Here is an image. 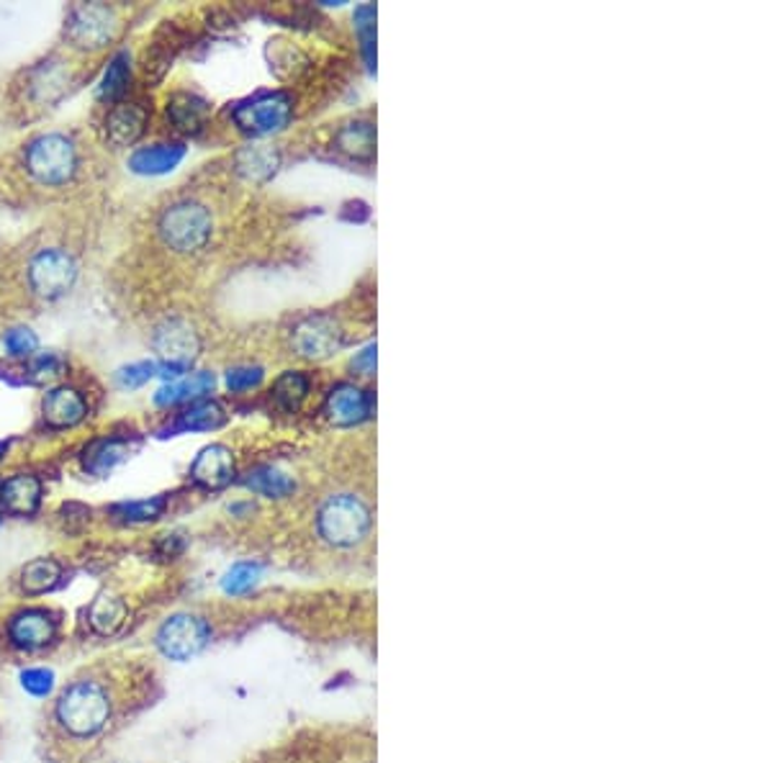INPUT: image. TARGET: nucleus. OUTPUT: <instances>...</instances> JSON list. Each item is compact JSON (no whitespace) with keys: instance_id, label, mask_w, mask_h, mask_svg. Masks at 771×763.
<instances>
[{"instance_id":"obj_3","label":"nucleus","mask_w":771,"mask_h":763,"mask_svg":"<svg viewBox=\"0 0 771 763\" xmlns=\"http://www.w3.org/2000/svg\"><path fill=\"white\" fill-rule=\"evenodd\" d=\"M211 213L198 201H177L168 206V209L162 211L158 224L162 242H165L170 250L183 252V255L202 250L204 244L211 240Z\"/></svg>"},{"instance_id":"obj_6","label":"nucleus","mask_w":771,"mask_h":763,"mask_svg":"<svg viewBox=\"0 0 771 763\" xmlns=\"http://www.w3.org/2000/svg\"><path fill=\"white\" fill-rule=\"evenodd\" d=\"M294 118V99L284 91L257 93L255 99L237 103L232 122L248 137H271L284 131Z\"/></svg>"},{"instance_id":"obj_12","label":"nucleus","mask_w":771,"mask_h":763,"mask_svg":"<svg viewBox=\"0 0 771 763\" xmlns=\"http://www.w3.org/2000/svg\"><path fill=\"white\" fill-rule=\"evenodd\" d=\"M373 394L355 383H340L324 398V414L332 425L355 427L373 417Z\"/></svg>"},{"instance_id":"obj_17","label":"nucleus","mask_w":771,"mask_h":763,"mask_svg":"<svg viewBox=\"0 0 771 763\" xmlns=\"http://www.w3.org/2000/svg\"><path fill=\"white\" fill-rule=\"evenodd\" d=\"M209 114H211V106L196 93L181 91L170 95L168 101L170 124H173L177 131H183V135H198V131L206 126V122H209Z\"/></svg>"},{"instance_id":"obj_29","label":"nucleus","mask_w":771,"mask_h":763,"mask_svg":"<svg viewBox=\"0 0 771 763\" xmlns=\"http://www.w3.org/2000/svg\"><path fill=\"white\" fill-rule=\"evenodd\" d=\"M131 59L129 51H118V55L111 57L106 72H103V80L99 85V99L103 101H118L126 93V85H129V70Z\"/></svg>"},{"instance_id":"obj_30","label":"nucleus","mask_w":771,"mask_h":763,"mask_svg":"<svg viewBox=\"0 0 771 763\" xmlns=\"http://www.w3.org/2000/svg\"><path fill=\"white\" fill-rule=\"evenodd\" d=\"M261 574H263V568L257 566V563H250V560L237 563V566L227 570L225 579H221V589H225V594H229V597H244L257 587Z\"/></svg>"},{"instance_id":"obj_33","label":"nucleus","mask_w":771,"mask_h":763,"mask_svg":"<svg viewBox=\"0 0 771 763\" xmlns=\"http://www.w3.org/2000/svg\"><path fill=\"white\" fill-rule=\"evenodd\" d=\"M355 28H358L363 39V51H366L368 68L376 65V9L373 5H360L355 11Z\"/></svg>"},{"instance_id":"obj_11","label":"nucleus","mask_w":771,"mask_h":763,"mask_svg":"<svg viewBox=\"0 0 771 763\" xmlns=\"http://www.w3.org/2000/svg\"><path fill=\"white\" fill-rule=\"evenodd\" d=\"M59 620L51 610L44 606H26L9 620V643L16 650L34 654L55 643Z\"/></svg>"},{"instance_id":"obj_13","label":"nucleus","mask_w":771,"mask_h":763,"mask_svg":"<svg viewBox=\"0 0 771 763\" xmlns=\"http://www.w3.org/2000/svg\"><path fill=\"white\" fill-rule=\"evenodd\" d=\"M147 122H150V111L142 103L122 101L108 111L106 122H103V137L114 150H124L139 142L145 135Z\"/></svg>"},{"instance_id":"obj_4","label":"nucleus","mask_w":771,"mask_h":763,"mask_svg":"<svg viewBox=\"0 0 771 763\" xmlns=\"http://www.w3.org/2000/svg\"><path fill=\"white\" fill-rule=\"evenodd\" d=\"M24 165L28 175L42 185H65L78 170V150L70 137L42 135L28 142Z\"/></svg>"},{"instance_id":"obj_31","label":"nucleus","mask_w":771,"mask_h":763,"mask_svg":"<svg viewBox=\"0 0 771 763\" xmlns=\"http://www.w3.org/2000/svg\"><path fill=\"white\" fill-rule=\"evenodd\" d=\"M65 368H68V362L59 358L57 352H39V355H32V358H28L26 375L32 383H39V386H44V383L57 381V378L65 373Z\"/></svg>"},{"instance_id":"obj_28","label":"nucleus","mask_w":771,"mask_h":763,"mask_svg":"<svg viewBox=\"0 0 771 763\" xmlns=\"http://www.w3.org/2000/svg\"><path fill=\"white\" fill-rule=\"evenodd\" d=\"M311 389V381L299 370H286L284 375L273 383V402H276L284 412H296L299 406L307 402Z\"/></svg>"},{"instance_id":"obj_10","label":"nucleus","mask_w":771,"mask_h":763,"mask_svg":"<svg viewBox=\"0 0 771 763\" xmlns=\"http://www.w3.org/2000/svg\"><path fill=\"white\" fill-rule=\"evenodd\" d=\"M118 19L114 9L103 3H80L68 21V39L83 51H99L114 42Z\"/></svg>"},{"instance_id":"obj_2","label":"nucleus","mask_w":771,"mask_h":763,"mask_svg":"<svg viewBox=\"0 0 771 763\" xmlns=\"http://www.w3.org/2000/svg\"><path fill=\"white\" fill-rule=\"evenodd\" d=\"M373 515L358 494L340 492L324 499L317 512V532L332 547H355L368 537Z\"/></svg>"},{"instance_id":"obj_19","label":"nucleus","mask_w":771,"mask_h":763,"mask_svg":"<svg viewBox=\"0 0 771 763\" xmlns=\"http://www.w3.org/2000/svg\"><path fill=\"white\" fill-rule=\"evenodd\" d=\"M335 147L350 160L370 162L376 154V126L366 118H353L337 129Z\"/></svg>"},{"instance_id":"obj_18","label":"nucleus","mask_w":771,"mask_h":763,"mask_svg":"<svg viewBox=\"0 0 771 763\" xmlns=\"http://www.w3.org/2000/svg\"><path fill=\"white\" fill-rule=\"evenodd\" d=\"M88 625L95 635H101V638H111V635H116L118 629L126 625V620H129V606L122 597L108 594V591H103L88 606Z\"/></svg>"},{"instance_id":"obj_39","label":"nucleus","mask_w":771,"mask_h":763,"mask_svg":"<svg viewBox=\"0 0 771 763\" xmlns=\"http://www.w3.org/2000/svg\"><path fill=\"white\" fill-rule=\"evenodd\" d=\"M9 453V442H0V458Z\"/></svg>"},{"instance_id":"obj_37","label":"nucleus","mask_w":771,"mask_h":763,"mask_svg":"<svg viewBox=\"0 0 771 763\" xmlns=\"http://www.w3.org/2000/svg\"><path fill=\"white\" fill-rule=\"evenodd\" d=\"M350 368L360 375H373L376 373V345L363 347V350L353 358Z\"/></svg>"},{"instance_id":"obj_21","label":"nucleus","mask_w":771,"mask_h":763,"mask_svg":"<svg viewBox=\"0 0 771 763\" xmlns=\"http://www.w3.org/2000/svg\"><path fill=\"white\" fill-rule=\"evenodd\" d=\"M185 158V147L177 142L142 147L129 158V170L137 175H165L181 165Z\"/></svg>"},{"instance_id":"obj_23","label":"nucleus","mask_w":771,"mask_h":763,"mask_svg":"<svg viewBox=\"0 0 771 763\" xmlns=\"http://www.w3.org/2000/svg\"><path fill=\"white\" fill-rule=\"evenodd\" d=\"M214 386H217V378L211 373H204V370H198V373H191L181 378V381L162 386L158 394H154V404L158 406H175L185 402L196 404L202 402L206 394H211Z\"/></svg>"},{"instance_id":"obj_25","label":"nucleus","mask_w":771,"mask_h":763,"mask_svg":"<svg viewBox=\"0 0 771 763\" xmlns=\"http://www.w3.org/2000/svg\"><path fill=\"white\" fill-rule=\"evenodd\" d=\"M227 412L221 409L217 402H202L191 404L183 414H177L175 425L170 427V432H211V429L225 427Z\"/></svg>"},{"instance_id":"obj_35","label":"nucleus","mask_w":771,"mask_h":763,"mask_svg":"<svg viewBox=\"0 0 771 763\" xmlns=\"http://www.w3.org/2000/svg\"><path fill=\"white\" fill-rule=\"evenodd\" d=\"M3 343L11 358H32L39 339H36V335L28 327H13L11 332H5Z\"/></svg>"},{"instance_id":"obj_1","label":"nucleus","mask_w":771,"mask_h":763,"mask_svg":"<svg viewBox=\"0 0 771 763\" xmlns=\"http://www.w3.org/2000/svg\"><path fill=\"white\" fill-rule=\"evenodd\" d=\"M111 694L95 679H78L57 696L55 722L65 736L88 740L101 736L111 722Z\"/></svg>"},{"instance_id":"obj_15","label":"nucleus","mask_w":771,"mask_h":763,"mask_svg":"<svg viewBox=\"0 0 771 763\" xmlns=\"http://www.w3.org/2000/svg\"><path fill=\"white\" fill-rule=\"evenodd\" d=\"M42 504V481L34 473H16L0 484V512L32 517Z\"/></svg>"},{"instance_id":"obj_5","label":"nucleus","mask_w":771,"mask_h":763,"mask_svg":"<svg viewBox=\"0 0 771 763\" xmlns=\"http://www.w3.org/2000/svg\"><path fill=\"white\" fill-rule=\"evenodd\" d=\"M152 347L160 358L158 375L177 378L196 362L198 352H202V337L188 322L173 316V320L160 322L154 327Z\"/></svg>"},{"instance_id":"obj_32","label":"nucleus","mask_w":771,"mask_h":763,"mask_svg":"<svg viewBox=\"0 0 771 763\" xmlns=\"http://www.w3.org/2000/svg\"><path fill=\"white\" fill-rule=\"evenodd\" d=\"M21 689L32 696H49L57 686V677L51 669H44V666H34V669H24L19 673Z\"/></svg>"},{"instance_id":"obj_16","label":"nucleus","mask_w":771,"mask_h":763,"mask_svg":"<svg viewBox=\"0 0 771 763\" xmlns=\"http://www.w3.org/2000/svg\"><path fill=\"white\" fill-rule=\"evenodd\" d=\"M44 421L55 429H68L80 425L88 417V404L78 389L57 386L42 402Z\"/></svg>"},{"instance_id":"obj_36","label":"nucleus","mask_w":771,"mask_h":763,"mask_svg":"<svg viewBox=\"0 0 771 763\" xmlns=\"http://www.w3.org/2000/svg\"><path fill=\"white\" fill-rule=\"evenodd\" d=\"M263 368L257 366H240L232 368L227 373V386L229 391H234V394H242V391H252L257 389L263 383Z\"/></svg>"},{"instance_id":"obj_9","label":"nucleus","mask_w":771,"mask_h":763,"mask_svg":"<svg viewBox=\"0 0 771 763\" xmlns=\"http://www.w3.org/2000/svg\"><path fill=\"white\" fill-rule=\"evenodd\" d=\"M345 345V332L332 314H311L291 330V347L303 360H327Z\"/></svg>"},{"instance_id":"obj_14","label":"nucleus","mask_w":771,"mask_h":763,"mask_svg":"<svg viewBox=\"0 0 771 763\" xmlns=\"http://www.w3.org/2000/svg\"><path fill=\"white\" fill-rule=\"evenodd\" d=\"M237 476L234 455L227 444H206L196 461L191 463V481L206 492H219L227 488Z\"/></svg>"},{"instance_id":"obj_20","label":"nucleus","mask_w":771,"mask_h":763,"mask_svg":"<svg viewBox=\"0 0 771 763\" xmlns=\"http://www.w3.org/2000/svg\"><path fill=\"white\" fill-rule=\"evenodd\" d=\"M234 167L244 181L252 183H265L276 175V170L280 167V154L276 147L271 144H248L237 152Z\"/></svg>"},{"instance_id":"obj_27","label":"nucleus","mask_w":771,"mask_h":763,"mask_svg":"<svg viewBox=\"0 0 771 763\" xmlns=\"http://www.w3.org/2000/svg\"><path fill=\"white\" fill-rule=\"evenodd\" d=\"M168 499L165 496H150V499H135V501H118L108 509L111 517L124 524H147L160 520L165 512Z\"/></svg>"},{"instance_id":"obj_34","label":"nucleus","mask_w":771,"mask_h":763,"mask_svg":"<svg viewBox=\"0 0 771 763\" xmlns=\"http://www.w3.org/2000/svg\"><path fill=\"white\" fill-rule=\"evenodd\" d=\"M154 375H158V362L142 360V362H131V366L118 370L116 383L122 389H139V386H145V383Z\"/></svg>"},{"instance_id":"obj_7","label":"nucleus","mask_w":771,"mask_h":763,"mask_svg":"<svg viewBox=\"0 0 771 763\" xmlns=\"http://www.w3.org/2000/svg\"><path fill=\"white\" fill-rule=\"evenodd\" d=\"M211 643V625L202 614L177 612L154 633V646L170 661H191Z\"/></svg>"},{"instance_id":"obj_38","label":"nucleus","mask_w":771,"mask_h":763,"mask_svg":"<svg viewBox=\"0 0 771 763\" xmlns=\"http://www.w3.org/2000/svg\"><path fill=\"white\" fill-rule=\"evenodd\" d=\"M160 553L165 555V558H175V555L183 553V540L177 535H165L160 540Z\"/></svg>"},{"instance_id":"obj_26","label":"nucleus","mask_w":771,"mask_h":763,"mask_svg":"<svg viewBox=\"0 0 771 763\" xmlns=\"http://www.w3.org/2000/svg\"><path fill=\"white\" fill-rule=\"evenodd\" d=\"M252 494L265 496V499H286L296 492V481L276 465H261V469L250 471L248 478L242 481Z\"/></svg>"},{"instance_id":"obj_8","label":"nucleus","mask_w":771,"mask_h":763,"mask_svg":"<svg viewBox=\"0 0 771 763\" xmlns=\"http://www.w3.org/2000/svg\"><path fill=\"white\" fill-rule=\"evenodd\" d=\"M78 265L65 250L49 247L36 252L28 263V286L39 299L55 301L65 296L76 284Z\"/></svg>"},{"instance_id":"obj_22","label":"nucleus","mask_w":771,"mask_h":763,"mask_svg":"<svg viewBox=\"0 0 771 763\" xmlns=\"http://www.w3.org/2000/svg\"><path fill=\"white\" fill-rule=\"evenodd\" d=\"M135 444L129 440H118V437H106V440H95L83 450V469L93 476H108L118 463H124L131 455Z\"/></svg>"},{"instance_id":"obj_24","label":"nucleus","mask_w":771,"mask_h":763,"mask_svg":"<svg viewBox=\"0 0 771 763\" xmlns=\"http://www.w3.org/2000/svg\"><path fill=\"white\" fill-rule=\"evenodd\" d=\"M62 581V566L55 558H34L28 560L24 568H21L19 583L21 591L28 597H42L49 594L51 589L59 587Z\"/></svg>"}]
</instances>
